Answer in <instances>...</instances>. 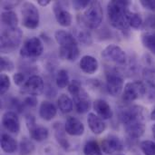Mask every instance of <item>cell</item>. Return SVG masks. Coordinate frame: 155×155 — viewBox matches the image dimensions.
Masks as SVG:
<instances>
[{"mask_svg": "<svg viewBox=\"0 0 155 155\" xmlns=\"http://www.w3.org/2000/svg\"><path fill=\"white\" fill-rule=\"evenodd\" d=\"M91 1L88 0H76L73 2V5L74 7V9L76 10H81L84 8H87V6L90 5Z\"/></svg>", "mask_w": 155, "mask_h": 155, "instance_id": "obj_37", "label": "cell"}, {"mask_svg": "<svg viewBox=\"0 0 155 155\" xmlns=\"http://www.w3.org/2000/svg\"><path fill=\"white\" fill-rule=\"evenodd\" d=\"M151 120L155 121V106H154V108L153 109L152 113H151Z\"/></svg>", "mask_w": 155, "mask_h": 155, "instance_id": "obj_45", "label": "cell"}, {"mask_svg": "<svg viewBox=\"0 0 155 155\" xmlns=\"http://www.w3.org/2000/svg\"><path fill=\"white\" fill-rule=\"evenodd\" d=\"M142 42L149 51L155 54V33L147 32L143 34Z\"/></svg>", "mask_w": 155, "mask_h": 155, "instance_id": "obj_28", "label": "cell"}, {"mask_svg": "<svg viewBox=\"0 0 155 155\" xmlns=\"http://www.w3.org/2000/svg\"><path fill=\"white\" fill-rule=\"evenodd\" d=\"M35 151V144L27 138H24L19 144L20 155H29Z\"/></svg>", "mask_w": 155, "mask_h": 155, "instance_id": "obj_30", "label": "cell"}, {"mask_svg": "<svg viewBox=\"0 0 155 155\" xmlns=\"http://www.w3.org/2000/svg\"><path fill=\"white\" fill-rule=\"evenodd\" d=\"M22 24L28 29H35L39 25V12L36 6L30 2L23 4L22 9Z\"/></svg>", "mask_w": 155, "mask_h": 155, "instance_id": "obj_6", "label": "cell"}, {"mask_svg": "<svg viewBox=\"0 0 155 155\" xmlns=\"http://www.w3.org/2000/svg\"><path fill=\"white\" fill-rule=\"evenodd\" d=\"M93 107L98 116L101 117L103 120H109L113 117V110L106 101L103 99H98L94 103Z\"/></svg>", "mask_w": 155, "mask_h": 155, "instance_id": "obj_17", "label": "cell"}, {"mask_svg": "<svg viewBox=\"0 0 155 155\" xmlns=\"http://www.w3.org/2000/svg\"><path fill=\"white\" fill-rule=\"evenodd\" d=\"M146 94V84L142 81L127 83L124 88L123 100L125 103H132Z\"/></svg>", "mask_w": 155, "mask_h": 155, "instance_id": "obj_7", "label": "cell"}, {"mask_svg": "<svg viewBox=\"0 0 155 155\" xmlns=\"http://www.w3.org/2000/svg\"><path fill=\"white\" fill-rule=\"evenodd\" d=\"M140 3L145 9L155 11V0H141Z\"/></svg>", "mask_w": 155, "mask_h": 155, "instance_id": "obj_40", "label": "cell"}, {"mask_svg": "<svg viewBox=\"0 0 155 155\" xmlns=\"http://www.w3.org/2000/svg\"><path fill=\"white\" fill-rule=\"evenodd\" d=\"M57 104H58L59 110L63 114H68L73 111L74 103H73L72 99L64 94H63L59 96V98L57 100Z\"/></svg>", "mask_w": 155, "mask_h": 155, "instance_id": "obj_25", "label": "cell"}, {"mask_svg": "<svg viewBox=\"0 0 155 155\" xmlns=\"http://www.w3.org/2000/svg\"><path fill=\"white\" fill-rule=\"evenodd\" d=\"M140 148L144 155H155V143L153 141H143L140 144Z\"/></svg>", "mask_w": 155, "mask_h": 155, "instance_id": "obj_32", "label": "cell"}, {"mask_svg": "<svg viewBox=\"0 0 155 155\" xmlns=\"http://www.w3.org/2000/svg\"><path fill=\"white\" fill-rule=\"evenodd\" d=\"M25 124H26V126L28 128V130H30L31 128H33L34 126L36 125V123H35V119L33 115L29 114L26 116L25 118Z\"/></svg>", "mask_w": 155, "mask_h": 155, "instance_id": "obj_42", "label": "cell"}, {"mask_svg": "<svg viewBox=\"0 0 155 155\" xmlns=\"http://www.w3.org/2000/svg\"><path fill=\"white\" fill-rule=\"evenodd\" d=\"M87 123H88V126H89L90 130L94 134H101L106 129V124L104 122V120L93 113L88 114Z\"/></svg>", "mask_w": 155, "mask_h": 155, "instance_id": "obj_19", "label": "cell"}, {"mask_svg": "<svg viewBox=\"0 0 155 155\" xmlns=\"http://www.w3.org/2000/svg\"><path fill=\"white\" fill-rule=\"evenodd\" d=\"M78 39L81 43L86 45H90L92 44V35L88 31L83 30L78 34Z\"/></svg>", "mask_w": 155, "mask_h": 155, "instance_id": "obj_36", "label": "cell"}, {"mask_svg": "<svg viewBox=\"0 0 155 155\" xmlns=\"http://www.w3.org/2000/svg\"><path fill=\"white\" fill-rule=\"evenodd\" d=\"M84 154L103 155V152H102V148L99 146L97 142L91 140V141H88L84 146Z\"/></svg>", "mask_w": 155, "mask_h": 155, "instance_id": "obj_26", "label": "cell"}, {"mask_svg": "<svg viewBox=\"0 0 155 155\" xmlns=\"http://www.w3.org/2000/svg\"><path fill=\"white\" fill-rule=\"evenodd\" d=\"M117 155H124V154H117Z\"/></svg>", "mask_w": 155, "mask_h": 155, "instance_id": "obj_47", "label": "cell"}, {"mask_svg": "<svg viewBox=\"0 0 155 155\" xmlns=\"http://www.w3.org/2000/svg\"><path fill=\"white\" fill-rule=\"evenodd\" d=\"M1 21L7 28H15L18 25V17L14 11H5L1 15Z\"/></svg>", "mask_w": 155, "mask_h": 155, "instance_id": "obj_24", "label": "cell"}, {"mask_svg": "<svg viewBox=\"0 0 155 155\" xmlns=\"http://www.w3.org/2000/svg\"><path fill=\"white\" fill-rule=\"evenodd\" d=\"M146 84V97L149 101H155V83L152 81H145Z\"/></svg>", "mask_w": 155, "mask_h": 155, "instance_id": "obj_35", "label": "cell"}, {"mask_svg": "<svg viewBox=\"0 0 155 155\" xmlns=\"http://www.w3.org/2000/svg\"><path fill=\"white\" fill-rule=\"evenodd\" d=\"M3 127L11 134H17L20 130V122L17 114L13 111H7L2 117Z\"/></svg>", "mask_w": 155, "mask_h": 155, "instance_id": "obj_14", "label": "cell"}, {"mask_svg": "<svg viewBox=\"0 0 155 155\" xmlns=\"http://www.w3.org/2000/svg\"><path fill=\"white\" fill-rule=\"evenodd\" d=\"M0 81V93L1 95H4L10 87V78L5 74H1Z\"/></svg>", "mask_w": 155, "mask_h": 155, "instance_id": "obj_33", "label": "cell"}, {"mask_svg": "<svg viewBox=\"0 0 155 155\" xmlns=\"http://www.w3.org/2000/svg\"><path fill=\"white\" fill-rule=\"evenodd\" d=\"M44 89H45V84L43 79L38 75H32L24 84V85L21 88V91L24 94L32 96H36L41 94Z\"/></svg>", "mask_w": 155, "mask_h": 155, "instance_id": "obj_12", "label": "cell"}, {"mask_svg": "<svg viewBox=\"0 0 155 155\" xmlns=\"http://www.w3.org/2000/svg\"><path fill=\"white\" fill-rule=\"evenodd\" d=\"M29 133H30L31 138L36 142L45 141L49 136L48 129L44 126H39V125H35L33 128H31L29 130Z\"/></svg>", "mask_w": 155, "mask_h": 155, "instance_id": "obj_23", "label": "cell"}, {"mask_svg": "<svg viewBox=\"0 0 155 155\" xmlns=\"http://www.w3.org/2000/svg\"><path fill=\"white\" fill-rule=\"evenodd\" d=\"M37 2H38V4H39L41 6H46L47 5L50 4V1H49V0H38Z\"/></svg>", "mask_w": 155, "mask_h": 155, "instance_id": "obj_44", "label": "cell"}, {"mask_svg": "<svg viewBox=\"0 0 155 155\" xmlns=\"http://www.w3.org/2000/svg\"><path fill=\"white\" fill-rule=\"evenodd\" d=\"M143 120L144 119H136L124 124V130L131 139L137 140L143 135L145 132V124Z\"/></svg>", "mask_w": 155, "mask_h": 155, "instance_id": "obj_13", "label": "cell"}, {"mask_svg": "<svg viewBox=\"0 0 155 155\" xmlns=\"http://www.w3.org/2000/svg\"><path fill=\"white\" fill-rule=\"evenodd\" d=\"M80 68L81 70L87 74H94L99 67L98 61L91 55H84L80 60Z\"/></svg>", "mask_w": 155, "mask_h": 155, "instance_id": "obj_20", "label": "cell"}, {"mask_svg": "<svg viewBox=\"0 0 155 155\" xmlns=\"http://www.w3.org/2000/svg\"><path fill=\"white\" fill-rule=\"evenodd\" d=\"M54 38L59 45V55L62 59L73 62L79 57L80 50L74 35L64 30H57Z\"/></svg>", "mask_w": 155, "mask_h": 155, "instance_id": "obj_2", "label": "cell"}, {"mask_svg": "<svg viewBox=\"0 0 155 155\" xmlns=\"http://www.w3.org/2000/svg\"><path fill=\"white\" fill-rule=\"evenodd\" d=\"M128 23L129 25L134 29H139L143 25V18L138 13L131 12L128 13Z\"/></svg>", "mask_w": 155, "mask_h": 155, "instance_id": "obj_31", "label": "cell"}, {"mask_svg": "<svg viewBox=\"0 0 155 155\" xmlns=\"http://www.w3.org/2000/svg\"><path fill=\"white\" fill-rule=\"evenodd\" d=\"M55 83H56V85L60 89H64L66 86H68L70 84H69V75H68L67 71H65L64 69L59 70L56 74Z\"/></svg>", "mask_w": 155, "mask_h": 155, "instance_id": "obj_29", "label": "cell"}, {"mask_svg": "<svg viewBox=\"0 0 155 155\" xmlns=\"http://www.w3.org/2000/svg\"><path fill=\"white\" fill-rule=\"evenodd\" d=\"M54 15H55V18L56 21L58 22V24L62 26H69L72 24V15L71 14L67 11L64 10L62 5L61 3H55L54 6Z\"/></svg>", "mask_w": 155, "mask_h": 155, "instance_id": "obj_18", "label": "cell"}, {"mask_svg": "<svg viewBox=\"0 0 155 155\" xmlns=\"http://www.w3.org/2000/svg\"><path fill=\"white\" fill-rule=\"evenodd\" d=\"M152 131H153V137H154V139H155V124L153 126Z\"/></svg>", "mask_w": 155, "mask_h": 155, "instance_id": "obj_46", "label": "cell"}, {"mask_svg": "<svg viewBox=\"0 0 155 155\" xmlns=\"http://www.w3.org/2000/svg\"><path fill=\"white\" fill-rule=\"evenodd\" d=\"M68 91L74 97L76 112L79 114L88 112L91 107V101L88 94L83 89L81 84L77 80H74L68 85Z\"/></svg>", "mask_w": 155, "mask_h": 155, "instance_id": "obj_3", "label": "cell"}, {"mask_svg": "<svg viewBox=\"0 0 155 155\" xmlns=\"http://www.w3.org/2000/svg\"><path fill=\"white\" fill-rule=\"evenodd\" d=\"M44 51V46L38 37L27 39L20 49V55L27 59H35L39 57Z\"/></svg>", "mask_w": 155, "mask_h": 155, "instance_id": "obj_8", "label": "cell"}, {"mask_svg": "<svg viewBox=\"0 0 155 155\" xmlns=\"http://www.w3.org/2000/svg\"><path fill=\"white\" fill-rule=\"evenodd\" d=\"M102 56L104 59L118 64H124L127 59L125 52L116 45H110L106 46L102 52Z\"/></svg>", "mask_w": 155, "mask_h": 155, "instance_id": "obj_10", "label": "cell"}, {"mask_svg": "<svg viewBox=\"0 0 155 155\" xmlns=\"http://www.w3.org/2000/svg\"><path fill=\"white\" fill-rule=\"evenodd\" d=\"M56 125H54V134H55V138H56V141L58 142V143L65 150H68L70 145L68 143V141L66 139V137L64 136V133L65 131L64 132L63 128L61 127L60 124H55Z\"/></svg>", "mask_w": 155, "mask_h": 155, "instance_id": "obj_27", "label": "cell"}, {"mask_svg": "<svg viewBox=\"0 0 155 155\" xmlns=\"http://www.w3.org/2000/svg\"><path fill=\"white\" fill-rule=\"evenodd\" d=\"M106 89L112 96H118L124 89V78L116 71L106 73Z\"/></svg>", "mask_w": 155, "mask_h": 155, "instance_id": "obj_9", "label": "cell"}, {"mask_svg": "<svg viewBox=\"0 0 155 155\" xmlns=\"http://www.w3.org/2000/svg\"><path fill=\"white\" fill-rule=\"evenodd\" d=\"M23 32L18 28H6L1 34V52L11 53L15 50L21 43Z\"/></svg>", "mask_w": 155, "mask_h": 155, "instance_id": "obj_4", "label": "cell"}, {"mask_svg": "<svg viewBox=\"0 0 155 155\" xmlns=\"http://www.w3.org/2000/svg\"><path fill=\"white\" fill-rule=\"evenodd\" d=\"M24 104L26 105V106H28V107H35L37 104V100L34 96H29V97H26L25 99Z\"/></svg>", "mask_w": 155, "mask_h": 155, "instance_id": "obj_41", "label": "cell"}, {"mask_svg": "<svg viewBox=\"0 0 155 155\" xmlns=\"http://www.w3.org/2000/svg\"><path fill=\"white\" fill-rule=\"evenodd\" d=\"M14 78V82L16 85H19V86H23L24 84L26 82L25 80V74H22V73H16L15 74H14L13 76Z\"/></svg>", "mask_w": 155, "mask_h": 155, "instance_id": "obj_39", "label": "cell"}, {"mask_svg": "<svg viewBox=\"0 0 155 155\" xmlns=\"http://www.w3.org/2000/svg\"><path fill=\"white\" fill-rule=\"evenodd\" d=\"M143 77L145 81H155V70L151 68H145L143 70Z\"/></svg>", "mask_w": 155, "mask_h": 155, "instance_id": "obj_38", "label": "cell"}, {"mask_svg": "<svg viewBox=\"0 0 155 155\" xmlns=\"http://www.w3.org/2000/svg\"><path fill=\"white\" fill-rule=\"evenodd\" d=\"M102 151L106 153V154H113L114 153H118L124 150V144L122 143V141L114 135H111L107 138H105L103 142H102V145H101Z\"/></svg>", "mask_w": 155, "mask_h": 155, "instance_id": "obj_15", "label": "cell"}, {"mask_svg": "<svg viewBox=\"0 0 155 155\" xmlns=\"http://www.w3.org/2000/svg\"><path fill=\"white\" fill-rule=\"evenodd\" d=\"M146 25L147 26L151 27V28H155V15H152L150 17H148V19L146 20Z\"/></svg>", "mask_w": 155, "mask_h": 155, "instance_id": "obj_43", "label": "cell"}, {"mask_svg": "<svg viewBox=\"0 0 155 155\" xmlns=\"http://www.w3.org/2000/svg\"><path fill=\"white\" fill-rule=\"evenodd\" d=\"M128 1H111L107 5V14L111 25L123 32L128 31L130 25L128 23V13H129Z\"/></svg>", "mask_w": 155, "mask_h": 155, "instance_id": "obj_1", "label": "cell"}, {"mask_svg": "<svg viewBox=\"0 0 155 155\" xmlns=\"http://www.w3.org/2000/svg\"><path fill=\"white\" fill-rule=\"evenodd\" d=\"M0 59H1V66H0L1 72H11L14 70L15 65L9 58L1 56Z\"/></svg>", "mask_w": 155, "mask_h": 155, "instance_id": "obj_34", "label": "cell"}, {"mask_svg": "<svg viewBox=\"0 0 155 155\" xmlns=\"http://www.w3.org/2000/svg\"><path fill=\"white\" fill-rule=\"evenodd\" d=\"M104 18V11L101 4L98 1H91L86 10L82 16V20L84 25L92 29H95L100 26Z\"/></svg>", "mask_w": 155, "mask_h": 155, "instance_id": "obj_5", "label": "cell"}, {"mask_svg": "<svg viewBox=\"0 0 155 155\" xmlns=\"http://www.w3.org/2000/svg\"><path fill=\"white\" fill-rule=\"evenodd\" d=\"M17 142L9 134H3L1 136V148L6 153H14L17 151Z\"/></svg>", "mask_w": 155, "mask_h": 155, "instance_id": "obj_22", "label": "cell"}, {"mask_svg": "<svg viewBox=\"0 0 155 155\" xmlns=\"http://www.w3.org/2000/svg\"><path fill=\"white\" fill-rule=\"evenodd\" d=\"M144 108L140 105H132L121 109L119 112V119L123 124L136 119H144Z\"/></svg>", "mask_w": 155, "mask_h": 155, "instance_id": "obj_11", "label": "cell"}, {"mask_svg": "<svg viewBox=\"0 0 155 155\" xmlns=\"http://www.w3.org/2000/svg\"><path fill=\"white\" fill-rule=\"evenodd\" d=\"M64 131L72 136H81L84 133V126L83 123L74 117H69L64 124Z\"/></svg>", "mask_w": 155, "mask_h": 155, "instance_id": "obj_16", "label": "cell"}, {"mask_svg": "<svg viewBox=\"0 0 155 155\" xmlns=\"http://www.w3.org/2000/svg\"><path fill=\"white\" fill-rule=\"evenodd\" d=\"M56 112L57 110L54 104L47 101H44L39 108V114L41 118L45 121H51L52 119H54L56 115Z\"/></svg>", "mask_w": 155, "mask_h": 155, "instance_id": "obj_21", "label": "cell"}]
</instances>
